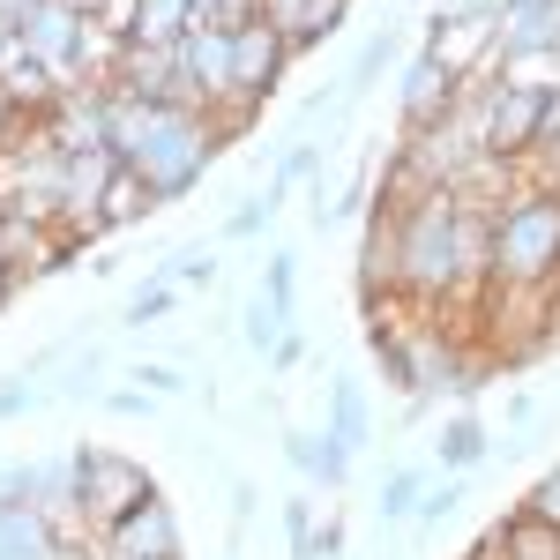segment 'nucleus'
Masks as SVG:
<instances>
[{"label": "nucleus", "mask_w": 560, "mask_h": 560, "mask_svg": "<svg viewBox=\"0 0 560 560\" xmlns=\"http://www.w3.org/2000/svg\"><path fill=\"white\" fill-rule=\"evenodd\" d=\"M217 135H224V120L202 113V105H158V97H128V90L105 83V150L142 179L150 210L179 202L195 179L210 173Z\"/></svg>", "instance_id": "obj_1"}, {"label": "nucleus", "mask_w": 560, "mask_h": 560, "mask_svg": "<svg viewBox=\"0 0 560 560\" xmlns=\"http://www.w3.org/2000/svg\"><path fill=\"white\" fill-rule=\"evenodd\" d=\"M486 284L501 292H560V187H516L493 210V240H486Z\"/></svg>", "instance_id": "obj_2"}, {"label": "nucleus", "mask_w": 560, "mask_h": 560, "mask_svg": "<svg viewBox=\"0 0 560 560\" xmlns=\"http://www.w3.org/2000/svg\"><path fill=\"white\" fill-rule=\"evenodd\" d=\"M142 501H158V486L142 478V464L113 456V448H75V509H83L97 530L128 523Z\"/></svg>", "instance_id": "obj_3"}, {"label": "nucleus", "mask_w": 560, "mask_h": 560, "mask_svg": "<svg viewBox=\"0 0 560 560\" xmlns=\"http://www.w3.org/2000/svg\"><path fill=\"white\" fill-rule=\"evenodd\" d=\"M15 38L31 45L45 68H52V83L68 90V83H75V75L90 68V38H97V23H90L83 0H45L38 15H31V23L15 31Z\"/></svg>", "instance_id": "obj_4"}, {"label": "nucleus", "mask_w": 560, "mask_h": 560, "mask_svg": "<svg viewBox=\"0 0 560 560\" xmlns=\"http://www.w3.org/2000/svg\"><path fill=\"white\" fill-rule=\"evenodd\" d=\"M456 60L441 52V45H427L411 68H404V128L411 135H427V128H441L448 113H456Z\"/></svg>", "instance_id": "obj_5"}, {"label": "nucleus", "mask_w": 560, "mask_h": 560, "mask_svg": "<svg viewBox=\"0 0 560 560\" xmlns=\"http://www.w3.org/2000/svg\"><path fill=\"white\" fill-rule=\"evenodd\" d=\"M105 538H113V560H179V516H173L165 493L142 501L128 523H113Z\"/></svg>", "instance_id": "obj_6"}, {"label": "nucleus", "mask_w": 560, "mask_h": 560, "mask_svg": "<svg viewBox=\"0 0 560 560\" xmlns=\"http://www.w3.org/2000/svg\"><path fill=\"white\" fill-rule=\"evenodd\" d=\"M345 15H351V0H261V23H277L292 52L337 38V31H345Z\"/></svg>", "instance_id": "obj_7"}, {"label": "nucleus", "mask_w": 560, "mask_h": 560, "mask_svg": "<svg viewBox=\"0 0 560 560\" xmlns=\"http://www.w3.org/2000/svg\"><path fill=\"white\" fill-rule=\"evenodd\" d=\"M284 456L300 464V478H314V486H345V471H351V448L337 441V433H284Z\"/></svg>", "instance_id": "obj_8"}, {"label": "nucleus", "mask_w": 560, "mask_h": 560, "mask_svg": "<svg viewBox=\"0 0 560 560\" xmlns=\"http://www.w3.org/2000/svg\"><path fill=\"white\" fill-rule=\"evenodd\" d=\"M195 31V0H135L128 45H179Z\"/></svg>", "instance_id": "obj_9"}, {"label": "nucleus", "mask_w": 560, "mask_h": 560, "mask_svg": "<svg viewBox=\"0 0 560 560\" xmlns=\"http://www.w3.org/2000/svg\"><path fill=\"white\" fill-rule=\"evenodd\" d=\"M493 546H501V560H560V530L523 509V516H509L493 530Z\"/></svg>", "instance_id": "obj_10"}, {"label": "nucleus", "mask_w": 560, "mask_h": 560, "mask_svg": "<svg viewBox=\"0 0 560 560\" xmlns=\"http://www.w3.org/2000/svg\"><path fill=\"white\" fill-rule=\"evenodd\" d=\"M329 433H337V441H345V448H366V388L359 382H337L329 388Z\"/></svg>", "instance_id": "obj_11"}, {"label": "nucleus", "mask_w": 560, "mask_h": 560, "mask_svg": "<svg viewBox=\"0 0 560 560\" xmlns=\"http://www.w3.org/2000/svg\"><path fill=\"white\" fill-rule=\"evenodd\" d=\"M433 456H441V471H471L478 456H486V427H478L471 411H464V419H448L441 441H433Z\"/></svg>", "instance_id": "obj_12"}, {"label": "nucleus", "mask_w": 560, "mask_h": 560, "mask_svg": "<svg viewBox=\"0 0 560 560\" xmlns=\"http://www.w3.org/2000/svg\"><path fill=\"white\" fill-rule=\"evenodd\" d=\"M396 52H404V38H396V31H374V38L359 45V52H351V75H345V90L351 97H359V90H374V75H388V60H396Z\"/></svg>", "instance_id": "obj_13"}, {"label": "nucleus", "mask_w": 560, "mask_h": 560, "mask_svg": "<svg viewBox=\"0 0 560 560\" xmlns=\"http://www.w3.org/2000/svg\"><path fill=\"white\" fill-rule=\"evenodd\" d=\"M419 501H427V471L419 464H396V471L382 478V516H419Z\"/></svg>", "instance_id": "obj_14"}, {"label": "nucleus", "mask_w": 560, "mask_h": 560, "mask_svg": "<svg viewBox=\"0 0 560 560\" xmlns=\"http://www.w3.org/2000/svg\"><path fill=\"white\" fill-rule=\"evenodd\" d=\"M255 15H261V0H195V31H240Z\"/></svg>", "instance_id": "obj_15"}, {"label": "nucleus", "mask_w": 560, "mask_h": 560, "mask_svg": "<svg viewBox=\"0 0 560 560\" xmlns=\"http://www.w3.org/2000/svg\"><path fill=\"white\" fill-rule=\"evenodd\" d=\"M247 345H255V351H277V345H284V306L261 300V292H255V306H247Z\"/></svg>", "instance_id": "obj_16"}, {"label": "nucleus", "mask_w": 560, "mask_h": 560, "mask_svg": "<svg viewBox=\"0 0 560 560\" xmlns=\"http://www.w3.org/2000/svg\"><path fill=\"white\" fill-rule=\"evenodd\" d=\"M284 538H292V560H314V501L306 493L284 501Z\"/></svg>", "instance_id": "obj_17"}, {"label": "nucleus", "mask_w": 560, "mask_h": 560, "mask_svg": "<svg viewBox=\"0 0 560 560\" xmlns=\"http://www.w3.org/2000/svg\"><path fill=\"white\" fill-rule=\"evenodd\" d=\"M173 314V284H142L128 300V329H150V322H165Z\"/></svg>", "instance_id": "obj_18"}, {"label": "nucleus", "mask_w": 560, "mask_h": 560, "mask_svg": "<svg viewBox=\"0 0 560 560\" xmlns=\"http://www.w3.org/2000/svg\"><path fill=\"white\" fill-rule=\"evenodd\" d=\"M456 23H501V0H441V31Z\"/></svg>", "instance_id": "obj_19"}, {"label": "nucleus", "mask_w": 560, "mask_h": 560, "mask_svg": "<svg viewBox=\"0 0 560 560\" xmlns=\"http://www.w3.org/2000/svg\"><path fill=\"white\" fill-rule=\"evenodd\" d=\"M456 501H464V486H456V478L427 486V501H419V523H448V516H456Z\"/></svg>", "instance_id": "obj_20"}, {"label": "nucleus", "mask_w": 560, "mask_h": 560, "mask_svg": "<svg viewBox=\"0 0 560 560\" xmlns=\"http://www.w3.org/2000/svg\"><path fill=\"white\" fill-rule=\"evenodd\" d=\"M173 284H202V292H210V284H217V261L202 255V247H187V255H173Z\"/></svg>", "instance_id": "obj_21"}, {"label": "nucleus", "mask_w": 560, "mask_h": 560, "mask_svg": "<svg viewBox=\"0 0 560 560\" xmlns=\"http://www.w3.org/2000/svg\"><path fill=\"white\" fill-rule=\"evenodd\" d=\"M261 300H277L284 314H292V255H277L269 269H261Z\"/></svg>", "instance_id": "obj_22"}, {"label": "nucleus", "mask_w": 560, "mask_h": 560, "mask_svg": "<svg viewBox=\"0 0 560 560\" xmlns=\"http://www.w3.org/2000/svg\"><path fill=\"white\" fill-rule=\"evenodd\" d=\"M530 516H538V523H553V530H560V471H546L538 486H530Z\"/></svg>", "instance_id": "obj_23"}, {"label": "nucleus", "mask_w": 560, "mask_h": 560, "mask_svg": "<svg viewBox=\"0 0 560 560\" xmlns=\"http://www.w3.org/2000/svg\"><path fill=\"white\" fill-rule=\"evenodd\" d=\"M269 210H277V195H261V202H247V210H232V224H224V232H232V240H255L261 224H269Z\"/></svg>", "instance_id": "obj_24"}, {"label": "nucleus", "mask_w": 560, "mask_h": 560, "mask_svg": "<svg viewBox=\"0 0 560 560\" xmlns=\"http://www.w3.org/2000/svg\"><path fill=\"white\" fill-rule=\"evenodd\" d=\"M135 382H142V396H179V388H187L173 366H135Z\"/></svg>", "instance_id": "obj_25"}, {"label": "nucleus", "mask_w": 560, "mask_h": 560, "mask_svg": "<svg viewBox=\"0 0 560 560\" xmlns=\"http://www.w3.org/2000/svg\"><path fill=\"white\" fill-rule=\"evenodd\" d=\"M31 404H38V388H31V382H8V388H0V419H15V411H31Z\"/></svg>", "instance_id": "obj_26"}, {"label": "nucleus", "mask_w": 560, "mask_h": 560, "mask_svg": "<svg viewBox=\"0 0 560 560\" xmlns=\"http://www.w3.org/2000/svg\"><path fill=\"white\" fill-rule=\"evenodd\" d=\"M38 8H45V0H0V31H23Z\"/></svg>", "instance_id": "obj_27"}, {"label": "nucleus", "mask_w": 560, "mask_h": 560, "mask_svg": "<svg viewBox=\"0 0 560 560\" xmlns=\"http://www.w3.org/2000/svg\"><path fill=\"white\" fill-rule=\"evenodd\" d=\"M300 359H306V337H284V345L269 351V366H277V374H284V366H300Z\"/></svg>", "instance_id": "obj_28"}, {"label": "nucleus", "mask_w": 560, "mask_h": 560, "mask_svg": "<svg viewBox=\"0 0 560 560\" xmlns=\"http://www.w3.org/2000/svg\"><path fill=\"white\" fill-rule=\"evenodd\" d=\"M306 173H314V150H292L284 173H277V187H292V179H306Z\"/></svg>", "instance_id": "obj_29"}, {"label": "nucleus", "mask_w": 560, "mask_h": 560, "mask_svg": "<svg viewBox=\"0 0 560 560\" xmlns=\"http://www.w3.org/2000/svg\"><path fill=\"white\" fill-rule=\"evenodd\" d=\"M150 404H158V396H142V388H120V396H113V411H128V419H142Z\"/></svg>", "instance_id": "obj_30"}, {"label": "nucleus", "mask_w": 560, "mask_h": 560, "mask_svg": "<svg viewBox=\"0 0 560 560\" xmlns=\"http://www.w3.org/2000/svg\"><path fill=\"white\" fill-rule=\"evenodd\" d=\"M8 300H15V277H0V306H8Z\"/></svg>", "instance_id": "obj_31"}, {"label": "nucleus", "mask_w": 560, "mask_h": 560, "mask_svg": "<svg viewBox=\"0 0 560 560\" xmlns=\"http://www.w3.org/2000/svg\"><path fill=\"white\" fill-rule=\"evenodd\" d=\"M0 277H15V269H8V247H0Z\"/></svg>", "instance_id": "obj_32"}, {"label": "nucleus", "mask_w": 560, "mask_h": 560, "mask_svg": "<svg viewBox=\"0 0 560 560\" xmlns=\"http://www.w3.org/2000/svg\"><path fill=\"white\" fill-rule=\"evenodd\" d=\"M0 45H8V31H0Z\"/></svg>", "instance_id": "obj_33"}]
</instances>
